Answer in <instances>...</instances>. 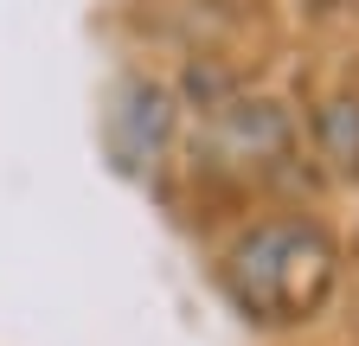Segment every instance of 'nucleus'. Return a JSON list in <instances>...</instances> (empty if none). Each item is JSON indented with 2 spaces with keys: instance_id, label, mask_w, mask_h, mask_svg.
I'll use <instances>...</instances> for the list:
<instances>
[{
  "instance_id": "obj_1",
  "label": "nucleus",
  "mask_w": 359,
  "mask_h": 346,
  "mask_svg": "<svg viewBox=\"0 0 359 346\" xmlns=\"http://www.w3.org/2000/svg\"><path fill=\"white\" fill-rule=\"evenodd\" d=\"M218 282L250 327H302L340 289V244L321 219L276 212V219H257L224 250Z\"/></svg>"
},
{
  "instance_id": "obj_2",
  "label": "nucleus",
  "mask_w": 359,
  "mask_h": 346,
  "mask_svg": "<svg viewBox=\"0 0 359 346\" xmlns=\"http://www.w3.org/2000/svg\"><path fill=\"white\" fill-rule=\"evenodd\" d=\"M199 141L212 148V160H231L244 173H283L295 160V128L276 103H250L231 97L224 109H212L199 122Z\"/></svg>"
},
{
  "instance_id": "obj_3",
  "label": "nucleus",
  "mask_w": 359,
  "mask_h": 346,
  "mask_svg": "<svg viewBox=\"0 0 359 346\" xmlns=\"http://www.w3.org/2000/svg\"><path fill=\"white\" fill-rule=\"evenodd\" d=\"M103 135L128 173H148L173 141V97L154 77H122L116 97H109V116H103Z\"/></svg>"
},
{
  "instance_id": "obj_4",
  "label": "nucleus",
  "mask_w": 359,
  "mask_h": 346,
  "mask_svg": "<svg viewBox=\"0 0 359 346\" xmlns=\"http://www.w3.org/2000/svg\"><path fill=\"white\" fill-rule=\"evenodd\" d=\"M314 154L334 180H359V97H327L314 109Z\"/></svg>"
}]
</instances>
